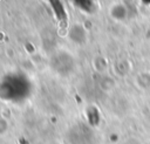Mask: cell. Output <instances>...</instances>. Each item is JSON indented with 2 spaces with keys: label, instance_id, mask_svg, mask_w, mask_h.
Here are the masks:
<instances>
[{
  "label": "cell",
  "instance_id": "cell-1",
  "mask_svg": "<svg viewBox=\"0 0 150 144\" xmlns=\"http://www.w3.org/2000/svg\"><path fill=\"white\" fill-rule=\"evenodd\" d=\"M32 92L33 82L21 71L9 73L0 81V98L2 101L19 104L27 101Z\"/></svg>",
  "mask_w": 150,
  "mask_h": 144
},
{
  "label": "cell",
  "instance_id": "cell-2",
  "mask_svg": "<svg viewBox=\"0 0 150 144\" xmlns=\"http://www.w3.org/2000/svg\"><path fill=\"white\" fill-rule=\"evenodd\" d=\"M71 1H73V5L77 6L83 11H89V12L91 11V6H93L91 0H71Z\"/></svg>",
  "mask_w": 150,
  "mask_h": 144
}]
</instances>
